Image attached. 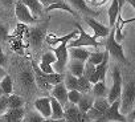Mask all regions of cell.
<instances>
[{"instance_id": "ac0fdd59", "label": "cell", "mask_w": 135, "mask_h": 122, "mask_svg": "<svg viewBox=\"0 0 135 122\" xmlns=\"http://www.w3.org/2000/svg\"><path fill=\"white\" fill-rule=\"evenodd\" d=\"M68 71L69 73L74 74L76 77H81L84 76V69H85V61H81V60H70L68 61Z\"/></svg>"}, {"instance_id": "277c9868", "label": "cell", "mask_w": 135, "mask_h": 122, "mask_svg": "<svg viewBox=\"0 0 135 122\" xmlns=\"http://www.w3.org/2000/svg\"><path fill=\"white\" fill-rule=\"evenodd\" d=\"M76 25H77V29H78V36L68 43V46H82V48L84 46H94V48L102 46V44L98 43L94 36H90L89 33H86L78 23Z\"/></svg>"}, {"instance_id": "b9f144b4", "label": "cell", "mask_w": 135, "mask_h": 122, "mask_svg": "<svg viewBox=\"0 0 135 122\" xmlns=\"http://www.w3.org/2000/svg\"><path fill=\"white\" fill-rule=\"evenodd\" d=\"M15 3H16V0H0V4H2L3 7H6V8L12 7Z\"/></svg>"}, {"instance_id": "44dd1931", "label": "cell", "mask_w": 135, "mask_h": 122, "mask_svg": "<svg viewBox=\"0 0 135 122\" xmlns=\"http://www.w3.org/2000/svg\"><path fill=\"white\" fill-rule=\"evenodd\" d=\"M21 2L29 8V11L32 12V15L35 17H38L42 15V12L45 11V8L42 7V4L38 2V0H21Z\"/></svg>"}, {"instance_id": "484cf974", "label": "cell", "mask_w": 135, "mask_h": 122, "mask_svg": "<svg viewBox=\"0 0 135 122\" xmlns=\"http://www.w3.org/2000/svg\"><path fill=\"white\" fill-rule=\"evenodd\" d=\"M91 89H93V84H91V81L88 77H85V76L78 77V88H77V90H80L82 94H85V93H90Z\"/></svg>"}, {"instance_id": "c3c4849f", "label": "cell", "mask_w": 135, "mask_h": 122, "mask_svg": "<svg viewBox=\"0 0 135 122\" xmlns=\"http://www.w3.org/2000/svg\"><path fill=\"white\" fill-rule=\"evenodd\" d=\"M2 94H4V93H3V90H2V86H0V96H2Z\"/></svg>"}, {"instance_id": "ffe728a7", "label": "cell", "mask_w": 135, "mask_h": 122, "mask_svg": "<svg viewBox=\"0 0 135 122\" xmlns=\"http://www.w3.org/2000/svg\"><path fill=\"white\" fill-rule=\"evenodd\" d=\"M56 10H61V11H65V12H69V13H70V15H73V16H76V15H77V12L73 10V7H72L69 3L64 2V0H58V2H56V3H53V4H50L49 7H46V8H45V11H46V12L56 11Z\"/></svg>"}, {"instance_id": "f546056e", "label": "cell", "mask_w": 135, "mask_h": 122, "mask_svg": "<svg viewBox=\"0 0 135 122\" xmlns=\"http://www.w3.org/2000/svg\"><path fill=\"white\" fill-rule=\"evenodd\" d=\"M46 74V73H45ZM46 78H48V81L54 86V85H57V84H60V82H62L64 81V78H65V74L64 73H57V72H53V73H49V74H46Z\"/></svg>"}, {"instance_id": "9a60e30c", "label": "cell", "mask_w": 135, "mask_h": 122, "mask_svg": "<svg viewBox=\"0 0 135 122\" xmlns=\"http://www.w3.org/2000/svg\"><path fill=\"white\" fill-rule=\"evenodd\" d=\"M28 35H29V43L35 48H38L42 44V41L46 36L45 35V28H32L28 32Z\"/></svg>"}, {"instance_id": "f1b7e54d", "label": "cell", "mask_w": 135, "mask_h": 122, "mask_svg": "<svg viewBox=\"0 0 135 122\" xmlns=\"http://www.w3.org/2000/svg\"><path fill=\"white\" fill-rule=\"evenodd\" d=\"M0 86H2V90H3L4 94H7V96L12 94V90H13V82H12V78H11L8 74H7L2 81H0Z\"/></svg>"}, {"instance_id": "681fc988", "label": "cell", "mask_w": 135, "mask_h": 122, "mask_svg": "<svg viewBox=\"0 0 135 122\" xmlns=\"http://www.w3.org/2000/svg\"><path fill=\"white\" fill-rule=\"evenodd\" d=\"M126 122H128V121H126Z\"/></svg>"}, {"instance_id": "30bf717a", "label": "cell", "mask_w": 135, "mask_h": 122, "mask_svg": "<svg viewBox=\"0 0 135 122\" xmlns=\"http://www.w3.org/2000/svg\"><path fill=\"white\" fill-rule=\"evenodd\" d=\"M32 71L35 73V80H36V85H37L38 89L45 90V92H49V90L53 89V85L48 81L46 74L40 69V67L35 63V61H32Z\"/></svg>"}, {"instance_id": "ab89813d", "label": "cell", "mask_w": 135, "mask_h": 122, "mask_svg": "<svg viewBox=\"0 0 135 122\" xmlns=\"http://www.w3.org/2000/svg\"><path fill=\"white\" fill-rule=\"evenodd\" d=\"M107 3V0H90V7H93V8H98V7H102V6H105Z\"/></svg>"}, {"instance_id": "7402d4cb", "label": "cell", "mask_w": 135, "mask_h": 122, "mask_svg": "<svg viewBox=\"0 0 135 122\" xmlns=\"http://www.w3.org/2000/svg\"><path fill=\"white\" fill-rule=\"evenodd\" d=\"M25 115V111L23 107L19 109H8L4 114H2V121H12V119H23Z\"/></svg>"}, {"instance_id": "8fae6325", "label": "cell", "mask_w": 135, "mask_h": 122, "mask_svg": "<svg viewBox=\"0 0 135 122\" xmlns=\"http://www.w3.org/2000/svg\"><path fill=\"white\" fill-rule=\"evenodd\" d=\"M68 3L73 7V10L76 12H81L82 15H90V16L98 15V11H95L93 7H90L86 3V0H68Z\"/></svg>"}, {"instance_id": "d6a6232c", "label": "cell", "mask_w": 135, "mask_h": 122, "mask_svg": "<svg viewBox=\"0 0 135 122\" xmlns=\"http://www.w3.org/2000/svg\"><path fill=\"white\" fill-rule=\"evenodd\" d=\"M81 97H82V93L80 90H77V89L69 90V93H68V100H69L70 104H74V105L78 104V101L81 100Z\"/></svg>"}, {"instance_id": "ba28073f", "label": "cell", "mask_w": 135, "mask_h": 122, "mask_svg": "<svg viewBox=\"0 0 135 122\" xmlns=\"http://www.w3.org/2000/svg\"><path fill=\"white\" fill-rule=\"evenodd\" d=\"M110 106V102L107 100V97H101V98H95L94 100V104L93 106L88 110V118L91 121H97L98 118H101L103 115V113L109 109Z\"/></svg>"}, {"instance_id": "8992f818", "label": "cell", "mask_w": 135, "mask_h": 122, "mask_svg": "<svg viewBox=\"0 0 135 122\" xmlns=\"http://www.w3.org/2000/svg\"><path fill=\"white\" fill-rule=\"evenodd\" d=\"M64 109H65L64 118L66 119V122H88V121H90L88 118V114L81 111L78 109V106L74 105V104L68 102L64 106Z\"/></svg>"}, {"instance_id": "4dcf8cb0", "label": "cell", "mask_w": 135, "mask_h": 122, "mask_svg": "<svg viewBox=\"0 0 135 122\" xmlns=\"http://www.w3.org/2000/svg\"><path fill=\"white\" fill-rule=\"evenodd\" d=\"M105 56H106V50L105 52H94V53H90L88 61H90V63L94 64V65H98V64H101L103 61Z\"/></svg>"}, {"instance_id": "4316f807", "label": "cell", "mask_w": 135, "mask_h": 122, "mask_svg": "<svg viewBox=\"0 0 135 122\" xmlns=\"http://www.w3.org/2000/svg\"><path fill=\"white\" fill-rule=\"evenodd\" d=\"M24 106V98L17 94L8 96V109H19Z\"/></svg>"}, {"instance_id": "f35d334b", "label": "cell", "mask_w": 135, "mask_h": 122, "mask_svg": "<svg viewBox=\"0 0 135 122\" xmlns=\"http://www.w3.org/2000/svg\"><path fill=\"white\" fill-rule=\"evenodd\" d=\"M40 69L44 72V73H46V74H49V73H53L54 72V68H53V65H50V64H44V63H40Z\"/></svg>"}, {"instance_id": "2e32d148", "label": "cell", "mask_w": 135, "mask_h": 122, "mask_svg": "<svg viewBox=\"0 0 135 122\" xmlns=\"http://www.w3.org/2000/svg\"><path fill=\"white\" fill-rule=\"evenodd\" d=\"M69 50V57L73 60H81V61H88L90 52L82 46H68Z\"/></svg>"}, {"instance_id": "e0dca14e", "label": "cell", "mask_w": 135, "mask_h": 122, "mask_svg": "<svg viewBox=\"0 0 135 122\" xmlns=\"http://www.w3.org/2000/svg\"><path fill=\"white\" fill-rule=\"evenodd\" d=\"M19 81H20L21 86L25 89H32V88L37 86L36 80H35V73H32L31 71H23L19 74Z\"/></svg>"}, {"instance_id": "52a82bcc", "label": "cell", "mask_w": 135, "mask_h": 122, "mask_svg": "<svg viewBox=\"0 0 135 122\" xmlns=\"http://www.w3.org/2000/svg\"><path fill=\"white\" fill-rule=\"evenodd\" d=\"M122 90H123V88H122V76H120L119 68L114 67V71H113V85L109 89V94H107L109 102L111 104V102L119 100L120 96H122Z\"/></svg>"}, {"instance_id": "7a4b0ae2", "label": "cell", "mask_w": 135, "mask_h": 122, "mask_svg": "<svg viewBox=\"0 0 135 122\" xmlns=\"http://www.w3.org/2000/svg\"><path fill=\"white\" fill-rule=\"evenodd\" d=\"M115 29L114 28H110V33L107 36V40H106V50L109 52L110 56H113L114 58H117L118 61L123 64H128L127 58L124 57V52H123V46L120 43H118L115 40Z\"/></svg>"}, {"instance_id": "1f68e13d", "label": "cell", "mask_w": 135, "mask_h": 122, "mask_svg": "<svg viewBox=\"0 0 135 122\" xmlns=\"http://www.w3.org/2000/svg\"><path fill=\"white\" fill-rule=\"evenodd\" d=\"M124 2H127V3L134 8V11H135V0H124ZM117 20L120 21V25H122V27H124L126 24H130V23H135V17H131V19H126V20H124V19L122 17V12H119Z\"/></svg>"}, {"instance_id": "74e56055", "label": "cell", "mask_w": 135, "mask_h": 122, "mask_svg": "<svg viewBox=\"0 0 135 122\" xmlns=\"http://www.w3.org/2000/svg\"><path fill=\"white\" fill-rule=\"evenodd\" d=\"M0 40L2 41L8 40V28L4 24H0Z\"/></svg>"}, {"instance_id": "603a6c76", "label": "cell", "mask_w": 135, "mask_h": 122, "mask_svg": "<svg viewBox=\"0 0 135 122\" xmlns=\"http://www.w3.org/2000/svg\"><path fill=\"white\" fill-rule=\"evenodd\" d=\"M50 106H52V117L50 118H53V119H62L65 109L54 97H50Z\"/></svg>"}, {"instance_id": "6da1fadb", "label": "cell", "mask_w": 135, "mask_h": 122, "mask_svg": "<svg viewBox=\"0 0 135 122\" xmlns=\"http://www.w3.org/2000/svg\"><path fill=\"white\" fill-rule=\"evenodd\" d=\"M135 106V81H130L126 84L120 96V113L123 115H128Z\"/></svg>"}, {"instance_id": "7bdbcfd3", "label": "cell", "mask_w": 135, "mask_h": 122, "mask_svg": "<svg viewBox=\"0 0 135 122\" xmlns=\"http://www.w3.org/2000/svg\"><path fill=\"white\" fill-rule=\"evenodd\" d=\"M38 2L42 4V7H44V8H46V7H49L50 4H53V3L58 2V0H38Z\"/></svg>"}, {"instance_id": "cb8c5ba5", "label": "cell", "mask_w": 135, "mask_h": 122, "mask_svg": "<svg viewBox=\"0 0 135 122\" xmlns=\"http://www.w3.org/2000/svg\"><path fill=\"white\" fill-rule=\"evenodd\" d=\"M94 100H95V97H94V96H90L89 93H85V94H82V97H81V100L78 101L77 106H78V109H80L81 111L88 113V110L93 106Z\"/></svg>"}, {"instance_id": "5b68a950", "label": "cell", "mask_w": 135, "mask_h": 122, "mask_svg": "<svg viewBox=\"0 0 135 122\" xmlns=\"http://www.w3.org/2000/svg\"><path fill=\"white\" fill-rule=\"evenodd\" d=\"M126 122L127 118L120 113V98L111 102L109 109L103 113L101 118H98L95 122Z\"/></svg>"}, {"instance_id": "8d00e7d4", "label": "cell", "mask_w": 135, "mask_h": 122, "mask_svg": "<svg viewBox=\"0 0 135 122\" xmlns=\"http://www.w3.org/2000/svg\"><path fill=\"white\" fill-rule=\"evenodd\" d=\"M42 119H44V117L37 111V113H29L25 118V122H40Z\"/></svg>"}, {"instance_id": "d590c367", "label": "cell", "mask_w": 135, "mask_h": 122, "mask_svg": "<svg viewBox=\"0 0 135 122\" xmlns=\"http://www.w3.org/2000/svg\"><path fill=\"white\" fill-rule=\"evenodd\" d=\"M8 110V96L2 94L0 96V114H4Z\"/></svg>"}, {"instance_id": "9c48e42d", "label": "cell", "mask_w": 135, "mask_h": 122, "mask_svg": "<svg viewBox=\"0 0 135 122\" xmlns=\"http://www.w3.org/2000/svg\"><path fill=\"white\" fill-rule=\"evenodd\" d=\"M15 15H16V19L21 24H35L37 21V17L32 15L29 8L21 0H16V3H15Z\"/></svg>"}, {"instance_id": "5bb4252c", "label": "cell", "mask_w": 135, "mask_h": 122, "mask_svg": "<svg viewBox=\"0 0 135 122\" xmlns=\"http://www.w3.org/2000/svg\"><path fill=\"white\" fill-rule=\"evenodd\" d=\"M68 93H69V90L66 89L64 81L54 85L53 89H52V97H54L62 106H65L68 102H69V100H68Z\"/></svg>"}, {"instance_id": "83f0119b", "label": "cell", "mask_w": 135, "mask_h": 122, "mask_svg": "<svg viewBox=\"0 0 135 122\" xmlns=\"http://www.w3.org/2000/svg\"><path fill=\"white\" fill-rule=\"evenodd\" d=\"M64 84H65V86H66L68 90L77 89L78 88V77H76L72 73H68L65 76V78H64Z\"/></svg>"}, {"instance_id": "4fadbf2b", "label": "cell", "mask_w": 135, "mask_h": 122, "mask_svg": "<svg viewBox=\"0 0 135 122\" xmlns=\"http://www.w3.org/2000/svg\"><path fill=\"white\" fill-rule=\"evenodd\" d=\"M35 109L44 117L50 118L52 117V106H50V98L49 97H41L35 101Z\"/></svg>"}, {"instance_id": "d4e9b609", "label": "cell", "mask_w": 135, "mask_h": 122, "mask_svg": "<svg viewBox=\"0 0 135 122\" xmlns=\"http://www.w3.org/2000/svg\"><path fill=\"white\" fill-rule=\"evenodd\" d=\"M91 92H93V96H94L95 98L107 97V94H109V89H107L105 81H98V82L93 84V89H91Z\"/></svg>"}, {"instance_id": "3957f363", "label": "cell", "mask_w": 135, "mask_h": 122, "mask_svg": "<svg viewBox=\"0 0 135 122\" xmlns=\"http://www.w3.org/2000/svg\"><path fill=\"white\" fill-rule=\"evenodd\" d=\"M52 52L56 54L57 61L53 64L54 72L57 73H64L66 67H68V61H69V50H68V43H61L56 48L52 49Z\"/></svg>"}, {"instance_id": "7dc6e473", "label": "cell", "mask_w": 135, "mask_h": 122, "mask_svg": "<svg viewBox=\"0 0 135 122\" xmlns=\"http://www.w3.org/2000/svg\"><path fill=\"white\" fill-rule=\"evenodd\" d=\"M2 121V119H0ZM23 119H12V121H2V122H21Z\"/></svg>"}, {"instance_id": "7c38bea8", "label": "cell", "mask_w": 135, "mask_h": 122, "mask_svg": "<svg viewBox=\"0 0 135 122\" xmlns=\"http://www.w3.org/2000/svg\"><path fill=\"white\" fill-rule=\"evenodd\" d=\"M85 21L89 24V27L93 29L94 32V37L98 39V37H107L109 33H110V28L98 23L97 20H94L93 17H85Z\"/></svg>"}, {"instance_id": "bcb514c9", "label": "cell", "mask_w": 135, "mask_h": 122, "mask_svg": "<svg viewBox=\"0 0 135 122\" xmlns=\"http://www.w3.org/2000/svg\"><path fill=\"white\" fill-rule=\"evenodd\" d=\"M6 76H7V73H6L4 68H3V67H0V81H2V80H3Z\"/></svg>"}, {"instance_id": "e575fe53", "label": "cell", "mask_w": 135, "mask_h": 122, "mask_svg": "<svg viewBox=\"0 0 135 122\" xmlns=\"http://www.w3.org/2000/svg\"><path fill=\"white\" fill-rule=\"evenodd\" d=\"M94 72H95V65H94V64H91L90 61H85L84 76H85V77H88V78H90V77L94 74Z\"/></svg>"}, {"instance_id": "60d3db41", "label": "cell", "mask_w": 135, "mask_h": 122, "mask_svg": "<svg viewBox=\"0 0 135 122\" xmlns=\"http://www.w3.org/2000/svg\"><path fill=\"white\" fill-rule=\"evenodd\" d=\"M6 64H7V57H6L2 46H0V67H6Z\"/></svg>"}, {"instance_id": "f6af8a7d", "label": "cell", "mask_w": 135, "mask_h": 122, "mask_svg": "<svg viewBox=\"0 0 135 122\" xmlns=\"http://www.w3.org/2000/svg\"><path fill=\"white\" fill-rule=\"evenodd\" d=\"M126 118H127V121H128V122H132V121L135 119V106H134V109L131 110V113H130Z\"/></svg>"}, {"instance_id": "d6986e66", "label": "cell", "mask_w": 135, "mask_h": 122, "mask_svg": "<svg viewBox=\"0 0 135 122\" xmlns=\"http://www.w3.org/2000/svg\"><path fill=\"white\" fill-rule=\"evenodd\" d=\"M119 12H122V10H119V0H113L111 4H110V7H109V10H107V15H109V27H110V28H114Z\"/></svg>"}, {"instance_id": "ee69618b", "label": "cell", "mask_w": 135, "mask_h": 122, "mask_svg": "<svg viewBox=\"0 0 135 122\" xmlns=\"http://www.w3.org/2000/svg\"><path fill=\"white\" fill-rule=\"evenodd\" d=\"M40 122H66V119L65 118H62V119H53V118H44L42 121H40Z\"/></svg>"}, {"instance_id": "836d02e7", "label": "cell", "mask_w": 135, "mask_h": 122, "mask_svg": "<svg viewBox=\"0 0 135 122\" xmlns=\"http://www.w3.org/2000/svg\"><path fill=\"white\" fill-rule=\"evenodd\" d=\"M56 61H57V57H56V54H54L52 50L44 53L42 57H41V63H44V64H50V65H53Z\"/></svg>"}]
</instances>
